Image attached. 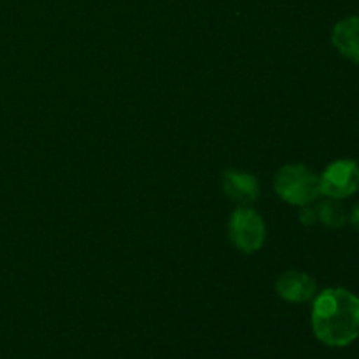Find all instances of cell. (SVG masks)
Wrapping results in <instances>:
<instances>
[{"instance_id":"cell-9","label":"cell","mask_w":359,"mask_h":359,"mask_svg":"<svg viewBox=\"0 0 359 359\" xmlns=\"http://www.w3.org/2000/svg\"><path fill=\"white\" fill-rule=\"evenodd\" d=\"M300 221H302V224H305V226H312V224L318 221V212H316V209H312V207H309V205L302 207Z\"/></svg>"},{"instance_id":"cell-5","label":"cell","mask_w":359,"mask_h":359,"mask_svg":"<svg viewBox=\"0 0 359 359\" xmlns=\"http://www.w3.org/2000/svg\"><path fill=\"white\" fill-rule=\"evenodd\" d=\"M276 290L279 297L284 298L286 302L304 304V302H309L314 297L316 291H318V284L309 273L291 270V272L283 273L277 279Z\"/></svg>"},{"instance_id":"cell-1","label":"cell","mask_w":359,"mask_h":359,"mask_svg":"<svg viewBox=\"0 0 359 359\" xmlns=\"http://www.w3.org/2000/svg\"><path fill=\"white\" fill-rule=\"evenodd\" d=\"M312 330L328 347H347L359 337V298L346 287H330L312 305Z\"/></svg>"},{"instance_id":"cell-8","label":"cell","mask_w":359,"mask_h":359,"mask_svg":"<svg viewBox=\"0 0 359 359\" xmlns=\"http://www.w3.org/2000/svg\"><path fill=\"white\" fill-rule=\"evenodd\" d=\"M316 212H318V221L328 228H342L349 221V214L339 200L330 198L321 202L316 207Z\"/></svg>"},{"instance_id":"cell-10","label":"cell","mask_w":359,"mask_h":359,"mask_svg":"<svg viewBox=\"0 0 359 359\" xmlns=\"http://www.w3.org/2000/svg\"><path fill=\"white\" fill-rule=\"evenodd\" d=\"M349 221H351V224H353V226L359 231V203H356V205H354V209L351 210Z\"/></svg>"},{"instance_id":"cell-6","label":"cell","mask_w":359,"mask_h":359,"mask_svg":"<svg viewBox=\"0 0 359 359\" xmlns=\"http://www.w3.org/2000/svg\"><path fill=\"white\" fill-rule=\"evenodd\" d=\"M223 189L228 198L241 207H249L259 195V186L255 175L241 170H228L223 175Z\"/></svg>"},{"instance_id":"cell-2","label":"cell","mask_w":359,"mask_h":359,"mask_svg":"<svg viewBox=\"0 0 359 359\" xmlns=\"http://www.w3.org/2000/svg\"><path fill=\"white\" fill-rule=\"evenodd\" d=\"M277 195L291 205H311L321 195L319 175L305 165H284L273 181Z\"/></svg>"},{"instance_id":"cell-4","label":"cell","mask_w":359,"mask_h":359,"mask_svg":"<svg viewBox=\"0 0 359 359\" xmlns=\"http://www.w3.org/2000/svg\"><path fill=\"white\" fill-rule=\"evenodd\" d=\"M321 195L333 200L353 196L359 189V165L353 160H337L325 168L319 177Z\"/></svg>"},{"instance_id":"cell-3","label":"cell","mask_w":359,"mask_h":359,"mask_svg":"<svg viewBox=\"0 0 359 359\" xmlns=\"http://www.w3.org/2000/svg\"><path fill=\"white\" fill-rule=\"evenodd\" d=\"M230 238L237 249L245 255L259 251L265 242V223L251 207H238L231 214Z\"/></svg>"},{"instance_id":"cell-7","label":"cell","mask_w":359,"mask_h":359,"mask_svg":"<svg viewBox=\"0 0 359 359\" xmlns=\"http://www.w3.org/2000/svg\"><path fill=\"white\" fill-rule=\"evenodd\" d=\"M332 42L340 55L359 65V16L339 21L332 32Z\"/></svg>"}]
</instances>
